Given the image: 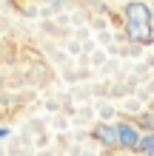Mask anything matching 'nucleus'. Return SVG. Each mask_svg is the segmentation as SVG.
Returning a JSON list of instances; mask_svg holds the SVG:
<instances>
[{
	"label": "nucleus",
	"mask_w": 154,
	"mask_h": 156,
	"mask_svg": "<svg viewBox=\"0 0 154 156\" xmlns=\"http://www.w3.org/2000/svg\"><path fill=\"white\" fill-rule=\"evenodd\" d=\"M123 23H126V34L131 43L148 45L154 40V12L148 3L143 0H129L123 9Z\"/></svg>",
	"instance_id": "f257e3e1"
},
{
	"label": "nucleus",
	"mask_w": 154,
	"mask_h": 156,
	"mask_svg": "<svg viewBox=\"0 0 154 156\" xmlns=\"http://www.w3.org/2000/svg\"><path fill=\"white\" fill-rule=\"evenodd\" d=\"M117 128V145H120V151H140V142H143V131L134 122H120L114 125Z\"/></svg>",
	"instance_id": "f03ea898"
},
{
	"label": "nucleus",
	"mask_w": 154,
	"mask_h": 156,
	"mask_svg": "<svg viewBox=\"0 0 154 156\" xmlns=\"http://www.w3.org/2000/svg\"><path fill=\"white\" fill-rule=\"evenodd\" d=\"M94 139L100 145H106V148H120V145H117V128L108 125V122L94 125Z\"/></svg>",
	"instance_id": "7ed1b4c3"
},
{
	"label": "nucleus",
	"mask_w": 154,
	"mask_h": 156,
	"mask_svg": "<svg viewBox=\"0 0 154 156\" xmlns=\"http://www.w3.org/2000/svg\"><path fill=\"white\" fill-rule=\"evenodd\" d=\"M6 133H9V131H6V128H3V131H0V139H3V136H6Z\"/></svg>",
	"instance_id": "20e7f679"
},
{
	"label": "nucleus",
	"mask_w": 154,
	"mask_h": 156,
	"mask_svg": "<svg viewBox=\"0 0 154 156\" xmlns=\"http://www.w3.org/2000/svg\"><path fill=\"white\" fill-rule=\"evenodd\" d=\"M146 156H154V151H148V153H146Z\"/></svg>",
	"instance_id": "39448f33"
},
{
	"label": "nucleus",
	"mask_w": 154,
	"mask_h": 156,
	"mask_svg": "<svg viewBox=\"0 0 154 156\" xmlns=\"http://www.w3.org/2000/svg\"><path fill=\"white\" fill-rule=\"evenodd\" d=\"M151 111H154V99H151Z\"/></svg>",
	"instance_id": "423d86ee"
}]
</instances>
